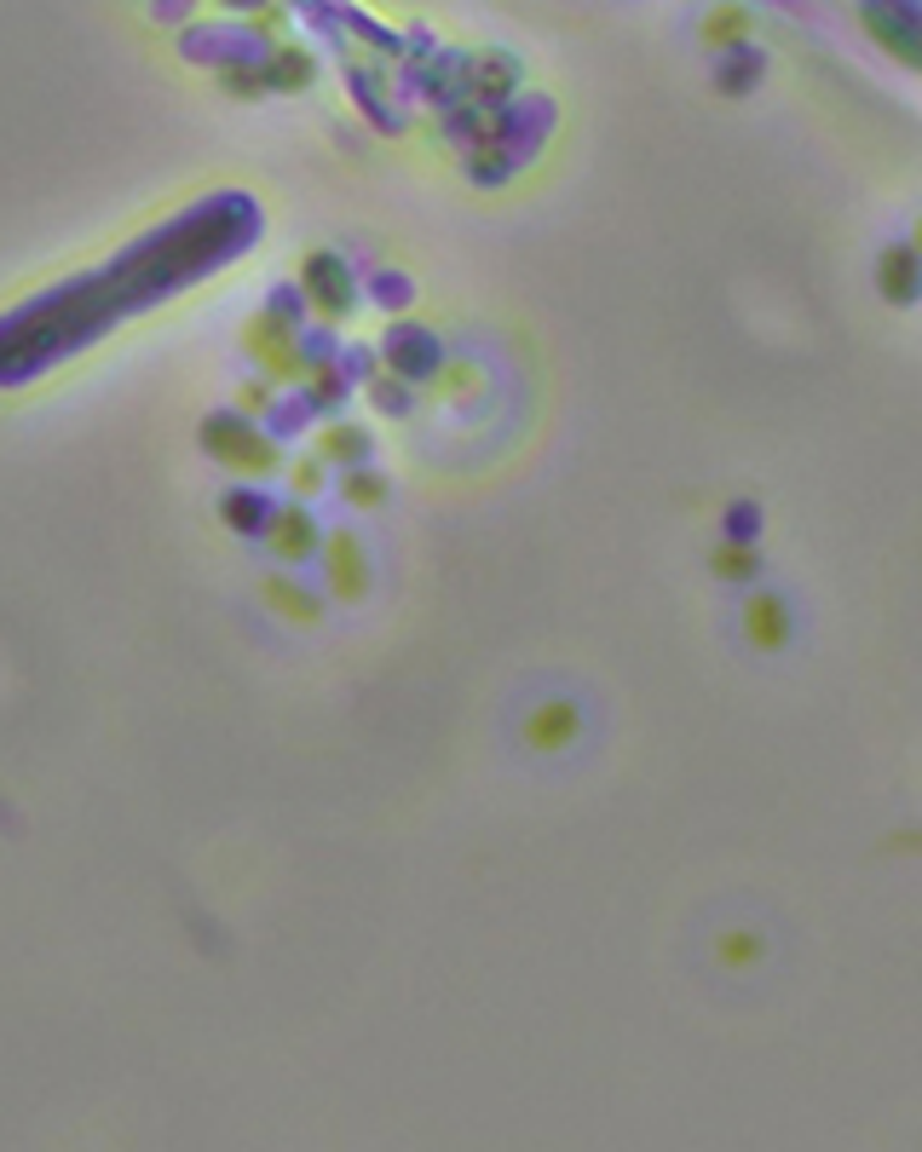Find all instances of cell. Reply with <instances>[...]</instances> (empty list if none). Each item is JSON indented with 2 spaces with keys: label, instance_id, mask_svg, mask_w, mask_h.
<instances>
[{
  "label": "cell",
  "instance_id": "obj_1",
  "mask_svg": "<svg viewBox=\"0 0 922 1152\" xmlns=\"http://www.w3.org/2000/svg\"><path fill=\"white\" fill-rule=\"evenodd\" d=\"M271 542H277V554L300 559V554H306V542H312V524L300 519V513H283V519L271 524Z\"/></svg>",
  "mask_w": 922,
  "mask_h": 1152
},
{
  "label": "cell",
  "instance_id": "obj_2",
  "mask_svg": "<svg viewBox=\"0 0 922 1152\" xmlns=\"http://www.w3.org/2000/svg\"><path fill=\"white\" fill-rule=\"evenodd\" d=\"M266 594H271V605H277V611H289V617H300V622H306V617H317V605H306V594H300V589H289V582H271Z\"/></svg>",
  "mask_w": 922,
  "mask_h": 1152
},
{
  "label": "cell",
  "instance_id": "obj_3",
  "mask_svg": "<svg viewBox=\"0 0 922 1152\" xmlns=\"http://www.w3.org/2000/svg\"><path fill=\"white\" fill-rule=\"evenodd\" d=\"M329 565H335V589L352 594V589H357V559H352V542H347V536L335 542V559H329Z\"/></svg>",
  "mask_w": 922,
  "mask_h": 1152
}]
</instances>
